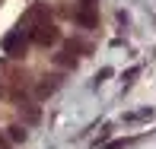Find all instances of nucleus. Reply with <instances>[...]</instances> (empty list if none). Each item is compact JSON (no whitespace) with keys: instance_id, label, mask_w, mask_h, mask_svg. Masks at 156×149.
Instances as JSON below:
<instances>
[{"instance_id":"f257e3e1","label":"nucleus","mask_w":156,"mask_h":149,"mask_svg":"<svg viewBox=\"0 0 156 149\" xmlns=\"http://www.w3.org/2000/svg\"><path fill=\"white\" fill-rule=\"evenodd\" d=\"M26 48H29V35H23V29L3 35V54H10V57H23Z\"/></svg>"},{"instance_id":"39448f33","label":"nucleus","mask_w":156,"mask_h":149,"mask_svg":"<svg viewBox=\"0 0 156 149\" xmlns=\"http://www.w3.org/2000/svg\"><path fill=\"white\" fill-rule=\"evenodd\" d=\"M58 80L61 76H45V83H38V95H51L58 89Z\"/></svg>"},{"instance_id":"f03ea898","label":"nucleus","mask_w":156,"mask_h":149,"mask_svg":"<svg viewBox=\"0 0 156 149\" xmlns=\"http://www.w3.org/2000/svg\"><path fill=\"white\" fill-rule=\"evenodd\" d=\"M29 41H35V45H41V48H48V45H58V41H61V32L54 29L51 22H38V25L32 29Z\"/></svg>"},{"instance_id":"9b49d317","label":"nucleus","mask_w":156,"mask_h":149,"mask_svg":"<svg viewBox=\"0 0 156 149\" xmlns=\"http://www.w3.org/2000/svg\"><path fill=\"white\" fill-rule=\"evenodd\" d=\"M83 6H89V10H93V6H96V0H83Z\"/></svg>"},{"instance_id":"423d86ee","label":"nucleus","mask_w":156,"mask_h":149,"mask_svg":"<svg viewBox=\"0 0 156 149\" xmlns=\"http://www.w3.org/2000/svg\"><path fill=\"white\" fill-rule=\"evenodd\" d=\"M54 63H58V67H76V57H73V51H64V54H54Z\"/></svg>"},{"instance_id":"0eeeda50","label":"nucleus","mask_w":156,"mask_h":149,"mask_svg":"<svg viewBox=\"0 0 156 149\" xmlns=\"http://www.w3.org/2000/svg\"><path fill=\"white\" fill-rule=\"evenodd\" d=\"M150 117H153V111H150V108H144V111H137V114H127L124 120H150Z\"/></svg>"},{"instance_id":"9d476101","label":"nucleus","mask_w":156,"mask_h":149,"mask_svg":"<svg viewBox=\"0 0 156 149\" xmlns=\"http://www.w3.org/2000/svg\"><path fill=\"white\" fill-rule=\"evenodd\" d=\"M137 73H140V67H134V70H127V73H124V83H131V80H134V76H137Z\"/></svg>"},{"instance_id":"6e6552de","label":"nucleus","mask_w":156,"mask_h":149,"mask_svg":"<svg viewBox=\"0 0 156 149\" xmlns=\"http://www.w3.org/2000/svg\"><path fill=\"white\" fill-rule=\"evenodd\" d=\"M10 140L23 143V140H26V127H10Z\"/></svg>"},{"instance_id":"1a4fd4ad","label":"nucleus","mask_w":156,"mask_h":149,"mask_svg":"<svg viewBox=\"0 0 156 149\" xmlns=\"http://www.w3.org/2000/svg\"><path fill=\"white\" fill-rule=\"evenodd\" d=\"M108 76H112V67H102V70H99V73H96V83H102V80H108Z\"/></svg>"},{"instance_id":"7ed1b4c3","label":"nucleus","mask_w":156,"mask_h":149,"mask_svg":"<svg viewBox=\"0 0 156 149\" xmlns=\"http://www.w3.org/2000/svg\"><path fill=\"white\" fill-rule=\"evenodd\" d=\"M73 22H80V25H86V29H93V25H96V13L89 10V6H83V10L73 13Z\"/></svg>"},{"instance_id":"20e7f679","label":"nucleus","mask_w":156,"mask_h":149,"mask_svg":"<svg viewBox=\"0 0 156 149\" xmlns=\"http://www.w3.org/2000/svg\"><path fill=\"white\" fill-rule=\"evenodd\" d=\"M45 13H48V10H45V6H41V3H35V6H32V10H29V13H26V16H23V22H26V25H29V22H35V25H38V22H41V19H45Z\"/></svg>"}]
</instances>
